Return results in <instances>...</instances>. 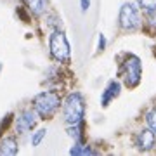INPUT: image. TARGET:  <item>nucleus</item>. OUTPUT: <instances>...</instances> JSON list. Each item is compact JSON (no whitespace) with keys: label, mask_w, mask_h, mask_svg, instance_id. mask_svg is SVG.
Wrapping results in <instances>:
<instances>
[{"label":"nucleus","mask_w":156,"mask_h":156,"mask_svg":"<svg viewBox=\"0 0 156 156\" xmlns=\"http://www.w3.org/2000/svg\"><path fill=\"white\" fill-rule=\"evenodd\" d=\"M31 106L42 120H50L56 116L59 108H62V99L59 92H56V90H42L40 94L33 97Z\"/></svg>","instance_id":"obj_1"},{"label":"nucleus","mask_w":156,"mask_h":156,"mask_svg":"<svg viewBox=\"0 0 156 156\" xmlns=\"http://www.w3.org/2000/svg\"><path fill=\"white\" fill-rule=\"evenodd\" d=\"M62 118L66 125L80 123L85 118V99L82 92H69L62 99Z\"/></svg>","instance_id":"obj_2"},{"label":"nucleus","mask_w":156,"mask_h":156,"mask_svg":"<svg viewBox=\"0 0 156 156\" xmlns=\"http://www.w3.org/2000/svg\"><path fill=\"white\" fill-rule=\"evenodd\" d=\"M49 52L50 57L57 64H69L71 61V47L62 30H54L49 35Z\"/></svg>","instance_id":"obj_3"},{"label":"nucleus","mask_w":156,"mask_h":156,"mask_svg":"<svg viewBox=\"0 0 156 156\" xmlns=\"http://www.w3.org/2000/svg\"><path fill=\"white\" fill-rule=\"evenodd\" d=\"M120 75L123 78V83L128 89H135L140 83L142 78V62L135 54H127L120 68Z\"/></svg>","instance_id":"obj_4"},{"label":"nucleus","mask_w":156,"mask_h":156,"mask_svg":"<svg viewBox=\"0 0 156 156\" xmlns=\"http://www.w3.org/2000/svg\"><path fill=\"white\" fill-rule=\"evenodd\" d=\"M118 24L120 28L125 31H134L142 24V17H140V7L139 4L134 2H125L120 9V16H118Z\"/></svg>","instance_id":"obj_5"},{"label":"nucleus","mask_w":156,"mask_h":156,"mask_svg":"<svg viewBox=\"0 0 156 156\" xmlns=\"http://www.w3.org/2000/svg\"><path fill=\"white\" fill-rule=\"evenodd\" d=\"M38 120H40V116H38V113L33 109V106L19 111L16 115V118H14V128H16V134L24 135V134H28V132H31V130L37 127Z\"/></svg>","instance_id":"obj_6"},{"label":"nucleus","mask_w":156,"mask_h":156,"mask_svg":"<svg viewBox=\"0 0 156 156\" xmlns=\"http://www.w3.org/2000/svg\"><path fill=\"white\" fill-rule=\"evenodd\" d=\"M135 146H137V149L139 151H151L154 149L156 146V134L151 130V128H142L137 132L135 135Z\"/></svg>","instance_id":"obj_7"},{"label":"nucleus","mask_w":156,"mask_h":156,"mask_svg":"<svg viewBox=\"0 0 156 156\" xmlns=\"http://www.w3.org/2000/svg\"><path fill=\"white\" fill-rule=\"evenodd\" d=\"M120 90H122L120 82H118V80H111V82L108 83V87L104 89L102 95H101V104H102V108L109 106V102H111L113 99H116L118 95H120Z\"/></svg>","instance_id":"obj_8"},{"label":"nucleus","mask_w":156,"mask_h":156,"mask_svg":"<svg viewBox=\"0 0 156 156\" xmlns=\"http://www.w3.org/2000/svg\"><path fill=\"white\" fill-rule=\"evenodd\" d=\"M19 153V142L16 137H4L0 139V154L4 156H14Z\"/></svg>","instance_id":"obj_9"},{"label":"nucleus","mask_w":156,"mask_h":156,"mask_svg":"<svg viewBox=\"0 0 156 156\" xmlns=\"http://www.w3.org/2000/svg\"><path fill=\"white\" fill-rule=\"evenodd\" d=\"M26 9L33 16H42L47 11V0H26Z\"/></svg>","instance_id":"obj_10"},{"label":"nucleus","mask_w":156,"mask_h":156,"mask_svg":"<svg viewBox=\"0 0 156 156\" xmlns=\"http://www.w3.org/2000/svg\"><path fill=\"white\" fill-rule=\"evenodd\" d=\"M69 154H75V156H82V154H97V151L92 149V146L85 144L82 140H76L73 147L69 149Z\"/></svg>","instance_id":"obj_11"},{"label":"nucleus","mask_w":156,"mask_h":156,"mask_svg":"<svg viewBox=\"0 0 156 156\" xmlns=\"http://www.w3.org/2000/svg\"><path fill=\"white\" fill-rule=\"evenodd\" d=\"M66 134H68V137H71L75 142H76V140H82V139H83V122L68 125Z\"/></svg>","instance_id":"obj_12"},{"label":"nucleus","mask_w":156,"mask_h":156,"mask_svg":"<svg viewBox=\"0 0 156 156\" xmlns=\"http://www.w3.org/2000/svg\"><path fill=\"white\" fill-rule=\"evenodd\" d=\"M45 135H47V128H45V127L37 128L33 134H31V139H30L31 146H33V147H38V146L42 144V140L45 139Z\"/></svg>","instance_id":"obj_13"},{"label":"nucleus","mask_w":156,"mask_h":156,"mask_svg":"<svg viewBox=\"0 0 156 156\" xmlns=\"http://www.w3.org/2000/svg\"><path fill=\"white\" fill-rule=\"evenodd\" d=\"M146 123L156 134V108H153V109H149V111L146 113Z\"/></svg>","instance_id":"obj_14"},{"label":"nucleus","mask_w":156,"mask_h":156,"mask_svg":"<svg viewBox=\"0 0 156 156\" xmlns=\"http://www.w3.org/2000/svg\"><path fill=\"white\" fill-rule=\"evenodd\" d=\"M140 9H144L146 12L147 11H156V0H137Z\"/></svg>","instance_id":"obj_15"},{"label":"nucleus","mask_w":156,"mask_h":156,"mask_svg":"<svg viewBox=\"0 0 156 156\" xmlns=\"http://www.w3.org/2000/svg\"><path fill=\"white\" fill-rule=\"evenodd\" d=\"M147 24L156 30V11H147Z\"/></svg>","instance_id":"obj_16"},{"label":"nucleus","mask_w":156,"mask_h":156,"mask_svg":"<svg viewBox=\"0 0 156 156\" xmlns=\"http://www.w3.org/2000/svg\"><path fill=\"white\" fill-rule=\"evenodd\" d=\"M14 115H12V113H9V115H7L5 116V120H2V123H0V132H2V130H7V127H9V123L11 122H14Z\"/></svg>","instance_id":"obj_17"},{"label":"nucleus","mask_w":156,"mask_h":156,"mask_svg":"<svg viewBox=\"0 0 156 156\" xmlns=\"http://www.w3.org/2000/svg\"><path fill=\"white\" fill-rule=\"evenodd\" d=\"M104 49H106V37L102 33H99V38H97V50L102 52Z\"/></svg>","instance_id":"obj_18"},{"label":"nucleus","mask_w":156,"mask_h":156,"mask_svg":"<svg viewBox=\"0 0 156 156\" xmlns=\"http://www.w3.org/2000/svg\"><path fill=\"white\" fill-rule=\"evenodd\" d=\"M80 9H82V12H87L90 9V0H80Z\"/></svg>","instance_id":"obj_19"}]
</instances>
